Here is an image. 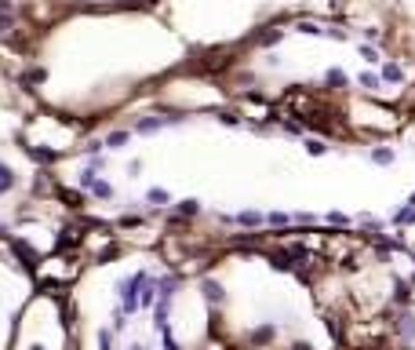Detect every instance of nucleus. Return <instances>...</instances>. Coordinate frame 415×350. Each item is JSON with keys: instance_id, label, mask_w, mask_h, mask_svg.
I'll return each instance as SVG.
<instances>
[{"instance_id": "f257e3e1", "label": "nucleus", "mask_w": 415, "mask_h": 350, "mask_svg": "<svg viewBox=\"0 0 415 350\" xmlns=\"http://www.w3.org/2000/svg\"><path fill=\"white\" fill-rule=\"evenodd\" d=\"M372 161H375V164H390V161H393V150H386V146H382V150H375V154H372Z\"/></svg>"}, {"instance_id": "f03ea898", "label": "nucleus", "mask_w": 415, "mask_h": 350, "mask_svg": "<svg viewBox=\"0 0 415 350\" xmlns=\"http://www.w3.org/2000/svg\"><path fill=\"white\" fill-rule=\"evenodd\" d=\"M382 77H386V81H401L404 73H401V66H393V62H390L386 69H382Z\"/></svg>"}, {"instance_id": "7ed1b4c3", "label": "nucleus", "mask_w": 415, "mask_h": 350, "mask_svg": "<svg viewBox=\"0 0 415 350\" xmlns=\"http://www.w3.org/2000/svg\"><path fill=\"white\" fill-rule=\"evenodd\" d=\"M306 150H310V154H313V157H320V154H324V150H328V146H324V143H320V139H310V143H306Z\"/></svg>"}, {"instance_id": "20e7f679", "label": "nucleus", "mask_w": 415, "mask_h": 350, "mask_svg": "<svg viewBox=\"0 0 415 350\" xmlns=\"http://www.w3.org/2000/svg\"><path fill=\"white\" fill-rule=\"evenodd\" d=\"M361 88L375 91V88H379V77H375V73H364V77H361Z\"/></svg>"}, {"instance_id": "39448f33", "label": "nucleus", "mask_w": 415, "mask_h": 350, "mask_svg": "<svg viewBox=\"0 0 415 350\" xmlns=\"http://www.w3.org/2000/svg\"><path fill=\"white\" fill-rule=\"evenodd\" d=\"M328 84H346V73L343 69H331L328 73Z\"/></svg>"}, {"instance_id": "423d86ee", "label": "nucleus", "mask_w": 415, "mask_h": 350, "mask_svg": "<svg viewBox=\"0 0 415 350\" xmlns=\"http://www.w3.org/2000/svg\"><path fill=\"white\" fill-rule=\"evenodd\" d=\"M124 143H128L124 131H113V135H110V146H124Z\"/></svg>"}, {"instance_id": "0eeeda50", "label": "nucleus", "mask_w": 415, "mask_h": 350, "mask_svg": "<svg viewBox=\"0 0 415 350\" xmlns=\"http://www.w3.org/2000/svg\"><path fill=\"white\" fill-rule=\"evenodd\" d=\"M270 336H273V328H259V332H255V343H266Z\"/></svg>"}, {"instance_id": "6e6552de", "label": "nucleus", "mask_w": 415, "mask_h": 350, "mask_svg": "<svg viewBox=\"0 0 415 350\" xmlns=\"http://www.w3.org/2000/svg\"><path fill=\"white\" fill-rule=\"evenodd\" d=\"M240 223H248V226H255V223H259V212H244V216H240Z\"/></svg>"}, {"instance_id": "1a4fd4ad", "label": "nucleus", "mask_w": 415, "mask_h": 350, "mask_svg": "<svg viewBox=\"0 0 415 350\" xmlns=\"http://www.w3.org/2000/svg\"><path fill=\"white\" fill-rule=\"evenodd\" d=\"M299 29H302V33H324V29H320V26H313V22H302Z\"/></svg>"}, {"instance_id": "9d476101", "label": "nucleus", "mask_w": 415, "mask_h": 350, "mask_svg": "<svg viewBox=\"0 0 415 350\" xmlns=\"http://www.w3.org/2000/svg\"><path fill=\"white\" fill-rule=\"evenodd\" d=\"M11 186V175H8V168H0V190H8Z\"/></svg>"}, {"instance_id": "9b49d317", "label": "nucleus", "mask_w": 415, "mask_h": 350, "mask_svg": "<svg viewBox=\"0 0 415 350\" xmlns=\"http://www.w3.org/2000/svg\"><path fill=\"white\" fill-rule=\"evenodd\" d=\"M361 55L368 58V62H379V55H375V48H361Z\"/></svg>"}, {"instance_id": "f8f14e48", "label": "nucleus", "mask_w": 415, "mask_h": 350, "mask_svg": "<svg viewBox=\"0 0 415 350\" xmlns=\"http://www.w3.org/2000/svg\"><path fill=\"white\" fill-rule=\"evenodd\" d=\"M8 22H11V19H8V15H4V19H0V29H4V26H8Z\"/></svg>"}]
</instances>
